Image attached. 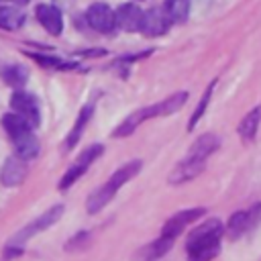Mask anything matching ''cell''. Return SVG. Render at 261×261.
Instances as JSON below:
<instances>
[{
  "instance_id": "10",
  "label": "cell",
  "mask_w": 261,
  "mask_h": 261,
  "mask_svg": "<svg viewBox=\"0 0 261 261\" xmlns=\"http://www.w3.org/2000/svg\"><path fill=\"white\" fill-rule=\"evenodd\" d=\"M169 18L165 16L163 8H149L143 12V22H141V33L147 37H161L169 31Z\"/></svg>"
},
{
  "instance_id": "1",
  "label": "cell",
  "mask_w": 261,
  "mask_h": 261,
  "mask_svg": "<svg viewBox=\"0 0 261 261\" xmlns=\"http://www.w3.org/2000/svg\"><path fill=\"white\" fill-rule=\"evenodd\" d=\"M224 224L216 218H208L204 224L196 226L186 241L188 261H212L220 253V239Z\"/></svg>"
},
{
  "instance_id": "11",
  "label": "cell",
  "mask_w": 261,
  "mask_h": 261,
  "mask_svg": "<svg viewBox=\"0 0 261 261\" xmlns=\"http://www.w3.org/2000/svg\"><path fill=\"white\" fill-rule=\"evenodd\" d=\"M35 14H37V20L41 22V27L49 35L57 37V35L63 33V14H61V10L57 6H53V4H39L35 8Z\"/></svg>"
},
{
  "instance_id": "27",
  "label": "cell",
  "mask_w": 261,
  "mask_h": 261,
  "mask_svg": "<svg viewBox=\"0 0 261 261\" xmlns=\"http://www.w3.org/2000/svg\"><path fill=\"white\" fill-rule=\"evenodd\" d=\"M90 243H92V232L90 230H80V232H75L65 243V251L67 253H71V251H84V249H88Z\"/></svg>"
},
{
  "instance_id": "5",
  "label": "cell",
  "mask_w": 261,
  "mask_h": 261,
  "mask_svg": "<svg viewBox=\"0 0 261 261\" xmlns=\"http://www.w3.org/2000/svg\"><path fill=\"white\" fill-rule=\"evenodd\" d=\"M86 20L88 24L96 31V33H102V35H110L114 33L116 29V20H114V10L104 4V2H94L88 6L86 10Z\"/></svg>"
},
{
  "instance_id": "15",
  "label": "cell",
  "mask_w": 261,
  "mask_h": 261,
  "mask_svg": "<svg viewBox=\"0 0 261 261\" xmlns=\"http://www.w3.org/2000/svg\"><path fill=\"white\" fill-rule=\"evenodd\" d=\"M92 112H94V102L86 104L80 110V114H77V118H75V122H73V126L69 130V135L65 139V149H73L80 143V139H82V135H84V130H86V126H88V122L92 118Z\"/></svg>"
},
{
  "instance_id": "20",
  "label": "cell",
  "mask_w": 261,
  "mask_h": 261,
  "mask_svg": "<svg viewBox=\"0 0 261 261\" xmlns=\"http://www.w3.org/2000/svg\"><path fill=\"white\" fill-rule=\"evenodd\" d=\"M171 245H173V239H169V237H159V239H155L153 243H149L147 247H143V249L139 251V257H141L143 261H155V259L163 257V255L171 249Z\"/></svg>"
},
{
  "instance_id": "30",
  "label": "cell",
  "mask_w": 261,
  "mask_h": 261,
  "mask_svg": "<svg viewBox=\"0 0 261 261\" xmlns=\"http://www.w3.org/2000/svg\"><path fill=\"white\" fill-rule=\"evenodd\" d=\"M22 247L20 245H16V243H10V245H6V249H4V259H14V257H18V255H22Z\"/></svg>"
},
{
  "instance_id": "13",
  "label": "cell",
  "mask_w": 261,
  "mask_h": 261,
  "mask_svg": "<svg viewBox=\"0 0 261 261\" xmlns=\"http://www.w3.org/2000/svg\"><path fill=\"white\" fill-rule=\"evenodd\" d=\"M188 102V92H175L155 104L149 106V114L151 118H159V116H169L173 112H177L179 108H184V104Z\"/></svg>"
},
{
  "instance_id": "3",
  "label": "cell",
  "mask_w": 261,
  "mask_h": 261,
  "mask_svg": "<svg viewBox=\"0 0 261 261\" xmlns=\"http://www.w3.org/2000/svg\"><path fill=\"white\" fill-rule=\"evenodd\" d=\"M63 204H55V206H51L49 210H45L41 216H37L31 224H27L18 234H14L12 237V243H16V245H20V243H27L29 239H33L35 234H39V232H43V230H47L49 226H53L59 218H61V214H63Z\"/></svg>"
},
{
  "instance_id": "4",
  "label": "cell",
  "mask_w": 261,
  "mask_h": 261,
  "mask_svg": "<svg viewBox=\"0 0 261 261\" xmlns=\"http://www.w3.org/2000/svg\"><path fill=\"white\" fill-rule=\"evenodd\" d=\"M10 106L12 112H16L18 116H22L33 128L41 124V110H39V102L33 94L24 92V90H14L12 98H10Z\"/></svg>"
},
{
  "instance_id": "2",
  "label": "cell",
  "mask_w": 261,
  "mask_h": 261,
  "mask_svg": "<svg viewBox=\"0 0 261 261\" xmlns=\"http://www.w3.org/2000/svg\"><path fill=\"white\" fill-rule=\"evenodd\" d=\"M2 126L14 147V155H18L20 159H35L39 155V141L33 133V126L18 116L16 112H6L2 116Z\"/></svg>"
},
{
  "instance_id": "29",
  "label": "cell",
  "mask_w": 261,
  "mask_h": 261,
  "mask_svg": "<svg viewBox=\"0 0 261 261\" xmlns=\"http://www.w3.org/2000/svg\"><path fill=\"white\" fill-rule=\"evenodd\" d=\"M247 218H249V228L257 226L261 222V204H255L251 210H247Z\"/></svg>"
},
{
  "instance_id": "26",
  "label": "cell",
  "mask_w": 261,
  "mask_h": 261,
  "mask_svg": "<svg viewBox=\"0 0 261 261\" xmlns=\"http://www.w3.org/2000/svg\"><path fill=\"white\" fill-rule=\"evenodd\" d=\"M86 169H88V167H86V165H82V163H77V161H75V163H71V165L67 167V171L63 173V177H61V181H59V186H57V188H59L61 192H65L67 188H71V186H73V184H75V181L86 173Z\"/></svg>"
},
{
  "instance_id": "21",
  "label": "cell",
  "mask_w": 261,
  "mask_h": 261,
  "mask_svg": "<svg viewBox=\"0 0 261 261\" xmlns=\"http://www.w3.org/2000/svg\"><path fill=\"white\" fill-rule=\"evenodd\" d=\"M24 12L16 6H0V29L4 31H16L24 24Z\"/></svg>"
},
{
  "instance_id": "7",
  "label": "cell",
  "mask_w": 261,
  "mask_h": 261,
  "mask_svg": "<svg viewBox=\"0 0 261 261\" xmlns=\"http://www.w3.org/2000/svg\"><path fill=\"white\" fill-rule=\"evenodd\" d=\"M143 8L135 2H124L114 10V20L116 27L126 31V33H137L141 31V22H143Z\"/></svg>"
},
{
  "instance_id": "6",
  "label": "cell",
  "mask_w": 261,
  "mask_h": 261,
  "mask_svg": "<svg viewBox=\"0 0 261 261\" xmlns=\"http://www.w3.org/2000/svg\"><path fill=\"white\" fill-rule=\"evenodd\" d=\"M204 214H206V208H202V206H198V208H190V210H181V212L173 214V216L163 224V228H161V237L175 239L177 234L184 232V228H186L188 224H192L194 220L202 218Z\"/></svg>"
},
{
  "instance_id": "17",
  "label": "cell",
  "mask_w": 261,
  "mask_h": 261,
  "mask_svg": "<svg viewBox=\"0 0 261 261\" xmlns=\"http://www.w3.org/2000/svg\"><path fill=\"white\" fill-rule=\"evenodd\" d=\"M259 122H261V106H255L253 110H249V112L241 118L237 130H239V135H241V139H243L245 143H251V141L255 139V135H257V130H259Z\"/></svg>"
},
{
  "instance_id": "22",
  "label": "cell",
  "mask_w": 261,
  "mask_h": 261,
  "mask_svg": "<svg viewBox=\"0 0 261 261\" xmlns=\"http://www.w3.org/2000/svg\"><path fill=\"white\" fill-rule=\"evenodd\" d=\"M163 12L169 22H184L190 16V0H165Z\"/></svg>"
},
{
  "instance_id": "23",
  "label": "cell",
  "mask_w": 261,
  "mask_h": 261,
  "mask_svg": "<svg viewBox=\"0 0 261 261\" xmlns=\"http://www.w3.org/2000/svg\"><path fill=\"white\" fill-rule=\"evenodd\" d=\"M214 86H216V80H214V82H210V84L206 86V90H204V94H202V98H200V102H198V106H196V110H194V114H192L190 122H188V130H194V128H196V124L200 122V118L204 116V112L208 110V104H210V98H212Z\"/></svg>"
},
{
  "instance_id": "9",
  "label": "cell",
  "mask_w": 261,
  "mask_h": 261,
  "mask_svg": "<svg viewBox=\"0 0 261 261\" xmlns=\"http://www.w3.org/2000/svg\"><path fill=\"white\" fill-rule=\"evenodd\" d=\"M27 171H29V169H27V161L20 159L18 155H10V157H6L4 163H2L0 181H2V186H6V188H16V186H20V184L24 181Z\"/></svg>"
},
{
  "instance_id": "14",
  "label": "cell",
  "mask_w": 261,
  "mask_h": 261,
  "mask_svg": "<svg viewBox=\"0 0 261 261\" xmlns=\"http://www.w3.org/2000/svg\"><path fill=\"white\" fill-rule=\"evenodd\" d=\"M147 120H151V118H149V110H147V106H145V108H139V110L130 112L126 118H122V122L112 130V137H114V139L128 137V135H133V133H135L143 122H147Z\"/></svg>"
},
{
  "instance_id": "31",
  "label": "cell",
  "mask_w": 261,
  "mask_h": 261,
  "mask_svg": "<svg viewBox=\"0 0 261 261\" xmlns=\"http://www.w3.org/2000/svg\"><path fill=\"white\" fill-rule=\"evenodd\" d=\"M0 2H12V4H16V6H22V4H27L29 0H0Z\"/></svg>"
},
{
  "instance_id": "18",
  "label": "cell",
  "mask_w": 261,
  "mask_h": 261,
  "mask_svg": "<svg viewBox=\"0 0 261 261\" xmlns=\"http://www.w3.org/2000/svg\"><path fill=\"white\" fill-rule=\"evenodd\" d=\"M0 77L6 86H10L14 90H20L29 80V71H27V67L18 65V63H12V65L0 67Z\"/></svg>"
},
{
  "instance_id": "8",
  "label": "cell",
  "mask_w": 261,
  "mask_h": 261,
  "mask_svg": "<svg viewBox=\"0 0 261 261\" xmlns=\"http://www.w3.org/2000/svg\"><path fill=\"white\" fill-rule=\"evenodd\" d=\"M206 169V161H198V159H190V157H184L167 175V181L171 186H181L186 181H192L196 179L202 171Z\"/></svg>"
},
{
  "instance_id": "25",
  "label": "cell",
  "mask_w": 261,
  "mask_h": 261,
  "mask_svg": "<svg viewBox=\"0 0 261 261\" xmlns=\"http://www.w3.org/2000/svg\"><path fill=\"white\" fill-rule=\"evenodd\" d=\"M245 230H249V218H247V212H245V210H239V212H234V214L228 218V222H226V232H228L230 239H239Z\"/></svg>"
},
{
  "instance_id": "32",
  "label": "cell",
  "mask_w": 261,
  "mask_h": 261,
  "mask_svg": "<svg viewBox=\"0 0 261 261\" xmlns=\"http://www.w3.org/2000/svg\"><path fill=\"white\" fill-rule=\"evenodd\" d=\"M139 2H141V0H139Z\"/></svg>"
},
{
  "instance_id": "28",
  "label": "cell",
  "mask_w": 261,
  "mask_h": 261,
  "mask_svg": "<svg viewBox=\"0 0 261 261\" xmlns=\"http://www.w3.org/2000/svg\"><path fill=\"white\" fill-rule=\"evenodd\" d=\"M102 151H104V147L100 145V143H96V145H90V147H86L80 155H77V163H82V165H86V167H90L100 155H102Z\"/></svg>"
},
{
  "instance_id": "19",
  "label": "cell",
  "mask_w": 261,
  "mask_h": 261,
  "mask_svg": "<svg viewBox=\"0 0 261 261\" xmlns=\"http://www.w3.org/2000/svg\"><path fill=\"white\" fill-rule=\"evenodd\" d=\"M141 161L139 159H135V161H128V163H124V165H120L112 175H110V179H108V184L118 192L126 181H130L139 171H141Z\"/></svg>"
},
{
  "instance_id": "12",
  "label": "cell",
  "mask_w": 261,
  "mask_h": 261,
  "mask_svg": "<svg viewBox=\"0 0 261 261\" xmlns=\"http://www.w3.org/2000/svg\"><path fill=\"white\" fill-rule=\"evenodd\" d=\"M218 147H220V139H218L214 133H206V135H200V137L190 145L186 157L198 159V161H206Z\"/></svg>"
},
{
  "instance_id": "16",
  "label": "cell",
  "mask_w": 261,
  "mask_h": 261,
  "mask_svg": "<svg viewBox=\"0 0 261 261\" xmlns=\"http://www.w3.org/2000/svg\"><path fill=\"white\" fill-rule=\"evenodd\" d=\"M114 194H116V190H114L108 181H104L100 188H96V190L88 196V200H86V210H88V214H98V212L114 198Z\"/></svg>"
},
{
  "instance_id": "24",
  "label": "cell",
  "mask_w": 261,
  "mask_h": 261,
  "mask_svg": "<svg viewBox=\"0 0 261 261\" xmlns=\"http://www.w3.org/2000/svg\"><path fill=\"white\" fill-rule=\"evenodd\" d=\"M31 59H35L37 63H41L43 67L47 69H59V71H69V69H75L77 65L75 63H69V61H63L59 57H53V55H39V53H29Z\"/></svg>"
}]
</instances>
